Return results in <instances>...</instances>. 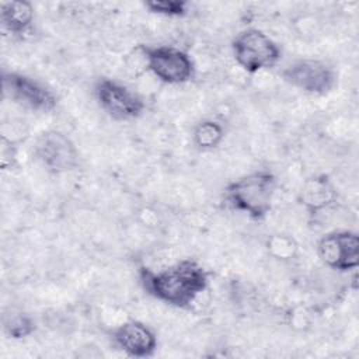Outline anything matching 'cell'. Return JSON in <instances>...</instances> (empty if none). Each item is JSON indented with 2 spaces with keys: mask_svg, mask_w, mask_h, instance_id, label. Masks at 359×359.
I'll list each match as a JSON object with an SVG mask.
<instances>
[{
  "mask_svg": "<svg viewBox=\"0 0 359 359\" xmlns=\"http://www.w3.org/2000/svg\"><path fill=\"white\" fill-rule=\"evenodd\" d=\"M144 293L175 309H188L209 286L208 271L195 259L185 258L160 271L139 266Z\"/></svg>",
  "mask_w": 359,
  "mask_h": 359,
  "instance_id": "1",
  "label": "cell"
},
{
  "mask_svg": "<svg viewBox=\"0 0 359 359\" xmlns=\"http://www.w3.org/2000/svg\"><path fill=\"white\" fill-rule=\"evenodd\" d=\"M276 187L278 180L273 172L257 170L229 182L224 188V201L231 209L259 222L272 209Z\"/></svg>",
  "mask_w": 359,
  "mask_h": 359,
  "instance_id": "2",
  "label": "cell"
},
{
  "mask_svg": "<svg viewBox=\"0 0 359 359\" xmlns=\"http://www.w3.org/2000/svg\"><path fill=\"white\" fill-rule=\"evenodd\" d=\"M231 50L236 63L248 74L273 67L282 56L279 45L258 28L238 32L231 41Z\"/></svg>",
  "mask_w": 359,
  "mask_h": 359,
  "instance_id": "3",
  "label": "cell"
},
{
  "mask_svg": "<svg viewBox=\"0 0 359 359\" xmlns=\"http://www.w3.org/2000/svg\"><path fill=\"white\" fill-rule=\"evenodd\" d=\"M146 69L161 83L177 86L192 80L195 63L188 52L170 45H139Z\"/></svg>",
  "mask_w": 359,
  "mask_h": 359,
  "instance_id": "4",
  "label": "cell"
},
{
  "mask_svg": "<svg viewBox=\"0 0 359 359\" xmlns=\"http://www.w3.org/2000/svg\"><path fill=\"white\" fill-rule=\"evenodd\" d=\"M1 87L4 98L28 111L48 114L57 105V97L50 88L18 72H3Z\"/></svg>",
  "mask_w": 359,
  "mask_h": 359,
  "instance_id": "5",
  "label": "cell"
},
{
  "mask_svg": "<svg viewBox=\"0 0 359 359\" xmlns=\"http://www.w3.org/2000/svg\"><path fill=\"white\" fill-rule=\"evenodd\" d=\"M98 105L115 121H132L143 115V98L125 84L108 77H101L94 86Z\"/></svg>",
  "mask_w": 359,
  "mask_h": 359,
  "instance_id": "6",
  "label": "cell"
},
{
  "mask_svg": "<svg viewBox=\"0 0 359 359\" xmlns=\"http://www.w3.org/2000/svg\"><path fill=\"white\" fill-rule=\"evenodd\" d=\"M282 79L292 87L313 95H325L337 84L335 70L320 59L303 57L282 70Z\"/></svg>",
  "mask_w": 359,
  "mask_h": 359,
  "instance_id": "7",
  "label": "cell"
},
{
  "mask_svg": "<svg viewBox=\"0 0 359 359\" xmlns=\"http://www.w3.org/2000/svg\"><path fill=\"white\" fill-rule=\"evenodd\" d=\"M36 160L53 174L74 170L79 165V150L72 139L60 130H45L34 143Z\"/></svg>",
  "mask_w": 359,
  "mask_h": 359,
  "instance_id": "8",
  "label": "cell"
},
{
  "mask_svg": "<svg viewBox=\"0 0 359 359\" xmlns=\"http://www.w3.org/2000/svg\"><path fill=\"white\" fill-rule=\"evenodd\" d=\"M320 261L338 272L355 271L359 265V236L351 230H334L317 243Z\"/></svg>",
  "mask_w": 359,
  "mask_h": 359,
  "instance_id": "9",
  "label": "cell"
},
{
  "mask_svg": "<svg viewBox=\"0 0 359 359\" xmlns=\"http://www.w3.org/2000/svg\"><path fill=\"white\" fill-rule=\"evenodd\" d=\"M111 338L114 344L130 358H150L157 351V337L154 331L142 321L129 320L118 325Z\"/></svg>",
  "mask_w": 359,
  "mask_h": 359,
  "instance_id": "10",
  "label": "cell"
},
{
  "mask_svg": "<svg viewBox=\"0 0 359 359\" xmlns=\"http://www.w3.org/2000/svg\"><path fill=\"white\" fill-rule=\"evenodd\" d=\"M338 201V192L328 175L320 174L309 177L299 192V202L310 216L320 215Z\"/></svg>",
  "mask_w": 359,
  "mask_h": 359,
  "instance_id": "11",
  "label": "cell"
},
{
  "mask_svg": "<svg viewBox=\"0 0 359 359\" xmlns=\"http://www.w3.org/2000/svg\"><path fill=\"white\" fill-rule=\"evenodd\" d=\"M0 21L6 32L15 38H24L32 32L34 6L27 0L3 1L0 7Z\"/></svg>",
  "mask_w": 359,
  "mask_h": 359,
  "instance_id": "12",
  "label": "cell"
},
{
  "mask_svg": "<svg viewBox=\"0 0 359 359\" xmlns=\"http://www.w3.org/2000/svg\"><path fill=\"white\" fill-rule=\"evenodd\" d=\"M224 126L215 119H203L198 122L192 130V142L199 150H213L224 139Z\"/></svg>",
  "mask_w": 359,
  "mask_h": 359,
  "instance_id": "13",
  "label": "cell"
},
{
  "mask_svg": "<svg viewBox=\"0 0 359 359\" xmlns=\"http://www.w3.org/2000/svg\"><path fill=\"white\" fill-rule=\"evenodd\" d=\"M3 330L11 339H22L36 330L34 318L22 311L11 313L3 320Z\"/></svg>",
  "mask_w": 359,
  "mask_h": 359,
  "instance_id": "14",
  "label": "cell"
},
{
  "mask_svg": "<svg viewBox=\"0 0 359 359\" xmlns=\"http://www.w3.org/2000/svg\"><path fill=\"white\" fill-rule=\"evenodd\" d=\"M143 4L150 13L164 17H184L188 13L185 0H149Z\"/></svg>",
  "mask_w": 359,
  "mask_h": 359,
  "instance_id": "15",
  "label": "cell"
},
{
  "mask_svg": "<svg viewBox=\"0 0 359 359\" xmlns=\"http://www.w3.org/2000/svg\"><path fill=\"white\" fill-rule=\"evenodd\" d=\"M296 243L286 236H273L268 240V250L279 259H287L296 252Z\"/></svg>",
  "mask_w": 359,
  "mask_h": 359,
  "instance_id": "16",
  "label": "cell"
}]
</instances>
